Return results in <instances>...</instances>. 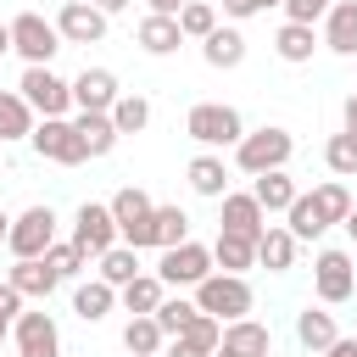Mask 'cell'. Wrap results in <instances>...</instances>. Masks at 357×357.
<instances>
[{"instance_id": "obj_49", "label": "cell", "mask_w": 357, "mask_h": 357, "mask_svg": "<svg viewBox=\"0 0 357 357\" xmlns=\"http://www.w3.org/2000/svg\"><path fill=\"white\" fill-rule=\"evenodd\" d=\"M89 6H95V11H106V17H112V11H123V6H134V0H89Z\"/></svg>"}, {"instance_id": "obj_10", "label": "cell", "mask_w": 357, "mask_h": 357, "mask_svg": "<svg viewBox=\"0 0 357 357\" xmlns=\"http://www.w3.org/2000/svg\"><path fill=\"white\" fill-rule=\"evenodd\" d=\"M206 273H218V268H212V245H201V240H184V245L156 257V279L167 290H195Z\"/></svg>"}, {"instance_id": "obj_11", "label": "cell", "mask_w": 357, "mask_h": 357, "mask_svg": "<svg viewBox=\"0 0 357 357\" xmlns=\"http://www.w3.org/2000/svg\"><path fill=\"white\" fill-rule=\"evenodd\" d=\"M11 340H17V357H61V329L45 307H22L11 318Z\"/></svg>"}, {"instance_id": "obj_15", "label": "cell", "mask_w": 357, "mask_h": 357, "mask_svg": "<svg viewBox=\"0 0 357 357\" xmlns=\"http://www.w3.org/2000/svg\"><path fill=\"white\" fill-rule=\"evenodd\" d=\"M117 95H123V84L112 67H84L73 78V112H112Z\"/></svg>"}, {"instance_id": "obj_42", "label": "cell", "mask_w": 357, "mask_h": 357, "mask_svg": "<svg viewBox=\"0 0 357 357\" xmlns=\"http://www.w3.org/2000/svg\"><path fill=\"white\" fill-rule=\"evenodd\" d=\"M268 6H279V0H223V17H229V22H245V17L268 11Z\"/></svg>"}, {"instance_id": "obj_26", "label": "cell", "mask_w": 357, "mask_h": 357, "mask_svg": "<svg viewBox=\"0 0 357 357\" xmlns=\"http://www.w3.org/2000/svg\"><path fill=\"white\" fill-rule=\"evenodd\" d=\"M312 50H318V28H307V22H279V33H273V56H279V61L307 67Z\"/></svg>"}, {"instance_id": "obj_50", "label": "cell", "mask_w": 357, "mask_h": 357, "mask_svg": "<svg viewBox=\"0 0 357 357\" xmlns=\"http://www.w3.org/2000/svg\"><path fill=\"white\" fill-rule=\"evenodd\" d=\"M0 56H11V22H0Z\"/></svg>"}, {"instance_id": "obj_1", "label": "cell", "mask_w": 357, "mask_h": 357, "mask_svg": "<svg viewBox=\"0 0 357 357\" xmlns=\"http://www.w3.org/2000/svg\"><path fill=\"white\" fill-rule=\"evenodd\" d=\"M290 156H296V134L279 128V123L245 128L240 145H234V167H240L245 178H257V173H279V167H290Z\"/></svg>"}, {"instance_id": "obj_20", "label": "cell", "mask_w": 357, "mask_h": 357, "mask_svg": "<svg viewBox=\"0 0 357 357\" xmlns=\"http://www.w3.org/2000/svg\"><path fill=\"white\" fill-rule=\"evenodd\" d=\"M218 346L234 351V357H273V329L262 318H234V324H223Z\"/></svg>"}, {"instance_id": "obj_25", "label": "cell", "mask_w": 357, "mask_h": 357, "mask_svg": "<svg viewBox=\"0 0 357 357\" xmlns=\"http://www.w3.org/2000/svg\"><path fill=\"white\" fill-rule=\"evenodd\" d=\"M134 39H139V50L145 56H173L178 45H184V33H178V17H139V28H134Z\"/></svg>"}, {"instance_id": "obj_36", "label": "cell", "mask_w": 357, "mask_h": 357, "mask_svg": "<svg viewBox=\"0 0 357 357\" xmlns=\"http://www.w3.org/2000/svg\"><path fill=\"white\" fill-rule=\"evenodd\" d=\"M324 167L335 178H357V128H340L324 139Z\"/></svg>"}, {"instance_id": "obj_6", "label": "cell", "mask_w": 357, "mask_h": 357, "mask_svg": "<svg viewBox=\"0 0 357 357\" xmlns=\"http://www.w3.org/2000/svg\"><path fill=\"white\" fill-rule=\"evenodd\" d=\"M28 145H33L39 162H56V167H84V162H89V151H84L73 117H39L33 134H28Z\"/></svg>"}, {"instance_id": "obj_21", "label": "cell", "mask_w": 357, "mask_h": 357, "mask_svg": "<svg viewBox=\"0 0 357 357\" xmlns=\"http://www.w3.org/2000/svg\"><path fill=\"white\" fill-rule=\"evenodd\" d=\"M201 61L206 67H218V73H234L240 61H245V33L229 22V28H212L206 39H201Z\"/></svg>"}, {"instance_id": "obj_12", "label": "cell", "mask_w": 357, "mask_h": 357, "mask_svg": "<svg viewBox=\"0 0 357 357\" xmlns=\"http://www.w3.org/2000/svg\"><path fill=\"white\" fill-rule=\"evenodd\" d=\"M73 245H84L89 257H100V251H112V245H123L117 240V223H112V206L106 201H84L78 212H73V234H67Z\"/></svg>"}, {"instance_id": "obj_32", "label": "cell", "mask_w": 357, "mask_h": 357, "mask_svg": "<svg viewBox=\"0 0 357 357\" xmlns=\"http://www.w3.org/2000/svg\"><path fill=\"white\" fill-rule=\"evenodd\" d=\"M33 112H28V100L17 95V89H0V145H17V139H28L33 134Z\"/></svg>"}, {"instance_id": "obj_7", "label": "cell", "mask_w": 357, "mask_h": 357, "mask_svg": "<svg viewBox=\"0 0 357 357\" xmlns=\"http://www.w3.org/2000/svg\"><path fill=\"white\" fill-rule=\"evenodd\" d=\"M351 290H357L351 251L346 245H324L312 257V296H318V307H340V301H351Z\"/></svg>"}, {"instance_id": "obj_3", "label": "cell", "mask_w": 357, "mask_h": 357, "mask_svg": "<svg viewBox=\"0 0 357 357\" xmlns=\"http://www.w3.org/2000/svg\"><path fill=\"white\" fill-rule=\"evenodd\" d=\"M206 318H218V324H234V318H251V307H257V296H251V279L245 273H206L201 284H195V296H190Z\"/></svg>"}, {"instance_id": "obj_29", "label": "cell", "mask_w": 357, "mask_h": 357, "mask_svg": "<svg viewBox=\"0 0 357 357\" xmlns=\"http://www.w3.org/2000/svg\"><path fill=\"white\" fill-rule=\"evenodd\" d=\"M212 268H218V273H251V268H257V240L218 234V240H212Z\"/></svg>"}, {"instance_id": "obj_22", "label": "cell", "mask_w": 357, "mask_h": 357, "mask_svg": "<svg viewBox=\"0 0 357 357\" xmlns=\"http://www.w3.org/2000/svg\"><path fill=\"white\" fill-rule=\"evenodd\" d=\"M257 268H268V273H290L296 268V234L284 223H268L257 234Z\"/></svg>"}, {"instance_id": "obj_46", "label": "cell", "mask_w": 357, "mask_h": 357, "mask_svg": "<svg viewBox=\"0 0 357 357\" xmlns=\"http://www.w3.org/2000/svg\"><path fill=\"white\" fill-rule=\"evenodd\" d=\"M318 357H357V340H351V335H340V340H335L329 351H318Z\"/></svg>"}, {"instance_id": "obj_17", "label": "cell", "mask_w": 357, "mask_h": 357, "mask_svg": "<svg viewBox=\"0 0 357 357\" xmlns=\"http://www.w3.org/2000/svg\"><path fill=\"white\" fill-rule=\"evenodd\" d=\"M318 45L335 56H357V0H335L318 22Z\"/></svg>"}, {"instance_id": "obj_35", "label": "cell", "mask_w": 357, "mask_h": 357, "mask_svg": "<svg viewBox=\"0 0 357 357\" xmlns=\"http://www.w3.org/2000/svg\"><path fill=\"white\" fill-rule=\"evenodd\" d=\"M162 346H167V335L156 329V318H128L123 324V351L128 357H162Z\"/></svg>"}, {"instance_id": "obj_14", "label": "cell", "mask_w": 357, "mask_h": 357, "mask_svg": "<svg viewBox=\"0 0 357 357\" xmlns=\"http://www.w3.org/2000/svg\"><path fill=\"white\" fill-rule=\"evenodd\" d=\"M268 229V212L251 201V190H229L218 201V234H240V240H257Z\"/></svg>"}, {"instance_id": "obj_48", "label": "cell", "mask_w": 357, "mask_h": 357, "mask_svg": "<svg viewBox=\"0 0 357 357\" xmlns=\"http://www.w3.org/2000/svg\"><path fill=\"white\" fill-rule=\"evenodd\" d=\"M340 117H346V128H357V95H346V106H340Z\"/></svg>"}, {"instance_id": "obj_33", "label": "cell", "mask_w": 357, "mask_h": 357, "mask_svg": "<svg viewBox=\"0 0 357 357\" xmlns=\"http://www.w3.org/2000/svg\"><path fill=\"white\" fill-rule=\"evenodd\" d=\"M284 229L296 234V245L301 240H318L329 223H324V212H318V201H312V190H301L296 201H290V212H284Z\"/></svg>"}, {"instance_id": "obj_40", "label": "cell", "mask_w": 357, "mask_h": 357, "mask_svg": "<svg viewBox=\"0 0 357 357\" xmlns=\"http://www.w3.org/2000/svg\"><path fill=\"white\" fill-rule=\"evenodd\" d=\"M212 28H218V6H206V0H184V11H178V33L201 45Z\"/></svg>"}, {"instance_id": "obj_55", "label": "cell", "mask_w": 357, "mask_h": 357, "mask_svg": "<svg viewBox=\"0 0 357 357\" xmlns=\"http://www.w3.org/2000/svg\"><path fill=\"white\" fill-rule=\"evenodd\" d=\"M351 61H357V56H351Z\"/></svg>"}, {"instance_id": "obj_2", "label": "cell", "mask_w": 357, "mask_h": 357, "mask_svg": "<svg viewBox=\"0 0 357 357\" xmlns=\"http://www.w3.org/2000/svg\"><path fill=\"white\" fill-rule=\"evenodd\" d=\"M184 134H190L201 151H234L240 134H245V117H240L234 106H223V100H195V106L184 112Z\"/></svg>"}, {"instance_id": "obj_34", "label": "cell", "mask_w": 357, "mask_h": 357, "mask_svg": "<svg viewBox=\"0 0 357 357\" xmlns=\"http://www.w3.org/2000/svg\"><path fill=\"white\" fill-rule=\"evenodd\" d=\"M106 117H112V128H117V134H145V128H151V100H145V95H134V89H123V95H117V106H112Z\"/></svg>"}, {"instance_id": "obj_31", "label": "cell", "mask_w": 357, "mask_h": 357, "mask_svg": "<svg viewBox=\"0 0 357 357\" xmlns=\"http://www.w3.org/2000/svg\"><path fill=\"white\" fill-rule=\"evenodd\" d=\"M112 307H117V290H112V284H100V279H78V284H73V312H78L84 324H100Z\"/></svg>"}, {"instance_id": "obj_24", "label": "cell", "mask_w": 357, "mask_h": 357, "mask_svg": "<svg viewBox=\"0 0 357 357\" xmlns=\"http://www.w3.org/2000/svg\"><path fill=\"white\" fill-rule=\"evenodd\" d=\"M162 296H167V284H162L156 273H134V279L117 290V307H123L128 318H151V312L162 307Z\"/></svg>"}, {"instance_id": "obj_13", "label": "cell", "mask_w": 357, "mask_h": 357, "mask_svg": "<svg viewBox=\"0 0 357 357\" xmlns=\"http://www.w3.org/2000/svg\"><path fill=\"white\" fill-rule=\"evenodd\" d=\"M50 22H56L61 45H100L106 39V11H95L89 0H67Z\"/></svg>"}, {"instance_id": "obj_47", "label": "cell", "mask_w": 357, "mask_h": 357, "mask_svg": "<svg viewBox=\"0 0 357 357\" xmlns=\"http://www.w3.org/2000/svg\"><path fill=\"white\" fill-rule=\"evenodd\" d=\"M340 229H346V240H351V251H357V201H351V212L340 218Z\"/></svg>"}, {"instance_id": "obj_16", "label": "cell", "mask_w": 357, "mask_h": 357, "mask_svg": "<svg viewBox=\"0 0 357 357\" xmlns=\"http://www.w3.org/2000/svg\"><path fill=\"white\" fill-rule=\"evenodd\" d=\"M6 284H11L22 301H39V307H45V301L56 296V284H61V279H56V268H50L45 257H22V262H11V268H6Z\"/></svg>"}, {"instance_id": "obj_37", "label": "cell", "mask_w": 357, "mask_h": 357, "mask_svg": "<svg viewBox=\"0 0 357 357\" xmlns=\"http://www.w3.org/2000/svg\"><path fill=\"white\" fill-rule=\"evenodd\" d=\"M45 262H50V268H56V279H61V284H67V279H84V273H89V262H95V257H89V251H84V245H73V240H56V245H50V251H45Z\"/></svg>"}, {"instance_id": "obj_28", "label": "cell", "mask_w": 357, "mask_h": 357, "mask_svg": "<svg viewBox=\"0 0 357 357\" xmlns=\"http://www.w3.org/2000/svg\"><path fill=\"white\" fill-rule=\"evenodd\" d=\"M190 240V212L184 206H156L151 212V251H173Z\"/></svg>"}, {"instance_id": "obj_53", "label": "cell", "mask_w": 357, "mask_h": 357, "mask_svg": "<svg viewBox=\"0 0 357 357\" xmlns=\"http://www.w3.org/2000/svg\"><path fill=\"white\" fill-rule=\"evenodd\" d=\"M6 335H11V324H0V340H6Z\"/></svg>"}, {"instance_id": "obj_44", "label": "cell", "mask_w": 357, "mask_h": 357, "mask_svg": "<svg viewBox=\"0 0 357 357\" xmlns=\"http://www.w3.org/2000/svg\"><path fill=\"white\" fill-rule=\"evenodd\" d=\"M22 307H28V301H22V296H17V290H11L6 279H0V324H11V318H17Z\"/></svg>"}, {"instance_id": "obj_54", "label": "cell", "mask_w": 357, "mask_h": 357, "mask_svg": "<svg viewBox=\"0 0 357 357\" xmlns=\"http://www.w3.org/2000/svg\"><path fill=\"white\" fill-rule=\"evenodd\" d=\"M351 268H357V251H351Z\"/></svg>"}, {"instance_id": "obj_52", "label": "cell", "mask_w": 357, "mask_h": 357, "mask_svg": "<svg viewBox=\"0 0 357 357\" xmlns=\"http://www.w3.org/2000/svg\"><path fill=\"white\" fill-rule=\"evenodd\" d=\"M212 357H234V351H223V346H218V351H212Z\"/></svg>"}, {"instance_id": "obj_45", "label": "cell", "mask_w": 357, "mask_h": 357, "mask_svg": "<svg viewBox=\"0 0 357 357\" xmlns=\"http://www.w3.org/2000/svg\"><path fill=\"white\" fill-rule=\"evenodd\" d=\"M145 11H151V17H178L184 0H145Z\"/></svg>"}, {"instance_id": "obj_18", "label": "cell", "mask_w": 357, "mask_h": 357, "mask_svg": "<svg viewBox=\"0 0 357 357\" xmlns=\"http://www.w3.org/2000/svg\"><path fill=\"white\" fill-rule=\"evenodd\" d=\"M184 178H190V190H195L201 201H223V195L234 190V184H229V162H223L218 151H201V156H190Z\"/></svg>"}, {"instance_id": "obj_38", "label": "cell", "mask_w": 357, "mask_h": 357, "mask_svg": "<svg viewBox=\"0 0 357 357\" xmlns=\"http://www.w3.org/2000/svg\"><path fill=\"white\" fill-rule=\"evenodd\" d=\"M151 318H156V329L173 340V335H184V329L201 318V307H195V301H184V296H162V307H156Z\"/></svg>"}, {"instance_id": "obj_27", "label": "cell", "mask_w": 357, "mask_h": 357, "mask_svg": "<svg viewBox=\"0 0 357 357\" xmlns=\"http://www.w3.org/2000/svg\"><path fill=\"white\" fill-rule=\"evenodd\" d=\"M73 128H78V139H84V151H89V162L95 156H112L117 151V128H112V117L106 112H73Z\"/></svg>"}, {"instance_id": "obj_39", "label": "cell", "mask_w": 357, "mask_h": 357, "mask_svg": "<svg viewBox=\"0 0 357 357\" xmlns=\"http://www.w3.org/2000/svg\"><path fill=\"white\" fill-rule=\"evenodd\" d=\"M312 201H318V212H324L329 229L351 212V190H346V178H324V184H312Z\"/></svg>"}, {"instance_id": "obj_30", "label": "cell", "mask_w": 357, "mask_h": 357, "mask_svg": "<svg viewBox=\"0 0 357 357\" xmlns=\"http://www.w3.org/2000/svg\"><path fill=\"white\" fill-rule=\"evenodd\" d=\"M134 273H145L134 245H112V251H100V257H95V279H100V284H112V290H123Z\"/></svg>"}, {"instance_id": "obj_51", "label": "cell", "mask_w": 357, "mask_h": 357, "mask_svg": "<svg viewBox=\"0 0 357 357\" xmlns=\"http://www.w3.org/2000/svg\"><path fill=\"white\" fill-rule=\"evenodd\" d=\"M6 229H11V218H6V212H0V245H6Z\"/></svg>"}, {"instance_id": "obj_43", "label": "cell", "mask_w": 357, "mask_h": 357, "mask_svg": "<svg viewBox=\"0 0 357 357\" xmlns=\"http://www.w3.org/2000/svg\"><path fill=\"white\" fill-rule=\"evenodd\" d=\"M162 357H212L201 340H190V335H173L167 346H162Z\"/></svg>"}, {"instance_id": "obj_41", "label": "cell", "mask_w": 357, "mask_h": 357, "mask_svg": "<svg viewBox=\"0 0 357 357\" xmlns=\"http://www.w3.org/2000/svg\"><path fill=\"white\" fill-rule=\"evenodd\" d=\"M329 6H335V0H279V11H284V22H307V28H318Z\"/></svg>"}, {"instance_id": "obj_5", "label": "cell", "mask_w": 357, "mask_h": 357, "mask_svg": "<svg viewBox=\"0 0 357 357\" xmlns=\"http://www.w3.org/2000/svg\"><path fill=\"white\" fill-rule=\"evenodd\" d=\"M56 229H61V218H56V206H22L17 218H11V229H6V251H11V262H22V257H45L50 245H56Z\"/></svg>"}, {"instance_id": "obj_23", "label": "cell", "mask_w": 357, "mask_h": 357, "mask_svg": "<svg viewBox=\"0 0 357 357\" xmlns=\"http://www.w3.org/2000/svg\"><path fill=\"white\" fill-rule=\"evenodd\" d=\"M296 195H301V184H296L284 167H279V173H257V178H251V201H257L268 218H273V212H290V201H296Z\"/></svg>"}, {"instance_id": "obj_19", "label": "cell", "mask_w": 357, "mask_h": 357, "mask_svg": "<svg viewBox=\"0 0 357 357\" xmlns=\"http://www.w3.org/2000/svg\"><path fill=\"white\" fill-rule=\"evenodd\" d=\"M296 340H301V351H307V357L329 351V346L340 340V324H335V312H329V307H312V301H307V307L296 312Z\"/></svg>"}, {"instance_id": "obj_4", "label": "cell", "mask_w": 357, "mask_h": 357, "mask_svg": "<svg viewBox=\"0 0 357 357\" xmlns=\"http://www.w3.org/2000/svg\"><path fill=\"white\" fill-rule=\"evenodd\" d=\"M17 95L33 117H73V78H61L56 67H22Z\"/></svg>"}, {"instance_id": "obj_9", "label": "cell", "mask_w": 357, "mask_h": 357, "mask_svg": "<svg viewBox=\"0 0 357 357\" xmlns=\"http://www.w3.org/2000/svg\"><path fill=\"white\" fill-rule=\"evenodd\" d=\"M106 206H112L117 240H123V245H134V251H151V212H156V201H151L139 184H123Z\"/></svg>"}, {"instance_id": "obj_8", "label": "cell", "mask_w": 357, "mask_h": 357, "mask_svg": "<svg viewBox=\"0 0 357 357\" xmlns=\"http://www.w3.org/2000/svg\"><path fill=\"white\" fill-rule=\"evenodd\" d=\"M11 50L22 56V67H50L56 50H61V33H56L50 17H39V11H17V17H11Z\"/></svg>"}]
</instances>
